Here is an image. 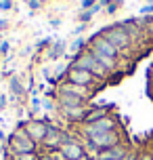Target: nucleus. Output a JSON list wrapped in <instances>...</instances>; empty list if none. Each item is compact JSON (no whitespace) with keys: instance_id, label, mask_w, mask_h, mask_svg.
Returning a JSON list of instances; mask_svg holds the SVG:
<instances>
[{"instance_id":"1","label":"nucleus","mask_w":153,"mask_h":160,"mask_svg":"<svg viewBox=\"0 0 153 160\" xmlns=\"http://www.w3.org/2000/svg\"><path fill=\"white\" fill-rule=\"evenodd\" d=\"M101 36H103L113 48H118V51H124V48L130 44V38H132L130 30L126 28V25H122V23L111 25V28H105Z\"/></svg>"},{"instance_id":"2","label":"nucleus","mask_w":153,"mask_h":160,"mask_svg":"<svg viewBox=\"0 0 153 160\" xmlns=\"http://www.w3.org/2000/svg\"><path fill=\"white\" fill-rule=\"evenodd\" d=\"M73 65H78V68H82V70H88L95 78H107V74H109L105 68H101V65L97 63V59L90 55V53L76 55V57H73Z\"/></svg>"},{"instance_id":"3","label":"nucleus","mask_w":153,"mask_h":160,"mask_svg":"<svg viewBox=\"0 0 153 160\" xmlns=\"http://www.w3.org/2000/svg\"><path fill=\"white\" fill-rule=\"evenodd\" d=\"M8 143H11V148H13L15 156H21V154H34V150H36V141H32L25 133H13L11 139H8Z\"/></svg>"},{"instance_id":"4","label":"nucleus","mask_w":153,"mask_h":160,"mask_svg":"<svg viewBox=\"0 0 153 160\" xmlns=\"http://www.w3.org/2000/svg\"><path fill=\"white\" fill-rule=\"evenodd\" d=\"M90 145V150H95V152H101V150H107V148H113V145L120 143V137L115 131H107V133H101L97 137H90L86 139Z\"/></svg>"},{"instance_id":"5","label":"nucleus","mask_w":153,"mask_h":160,"mask_svg":"<svg viewBox=\"0 0 153 160\" xmlns=\"http://www.w3.org/2000/svg\"><path fill=\"white\" fill-rule=\"evenodd\" d=\"M65 78H67V82L78 84V87H90L92 80H95V76H92L88 70H82V68H78V65H72Z\"/></svg>"},{"instance_id":"6","label":"nucleus","mask_w":153,"mask_h":160,"mask_svg":"<svg viewBox=\"0 0 153 160\" xmlns=\"http://www.w3.org/2000/svg\"><path fill=\"white\" fill-rule=\"evenodd\" d=\"M113 127H115V122H113V118H111V116H107V118L99 120V122H92V124H84V128H82V133L86 135V139H90V137H97V135H101V133L113 131Z\"/></svg>"},{"instance_id":"7","label":"nucleus","mask_w":153,"mask_h":160,"mask_svg":"<svg viewBox=\"0 0 153 160\" xmlns=\"http://www.w3.org/2000/svg\"><path fill=\"white\" fill-rule=\"evenodd\" d=\"M46 133H49V122L44 120H32L30 124H25V135L32 141H44Z\"/></svg>"},{"instance_id":"8","label":"nucleus","mask_w":153,"mask_h":160,"mask_svg":"<svg viewBox=\"0 0 153 160\" xmlns=\"http://www.w3.org/2000/svg\"><path fill=\"white\" fill-rule=\"evenodd\" d=\"M90 51H92V53L107 55V57H113V59H118V55H120V51H118V48H113L111 44H109L103 36H99V34L90 40Z\"/></svg>"},{"instance_id":"9","label":"nucleus","mask_w":153,"mask_h":160,"mask_svg":"<svg viewBox=\"0 0 153 160\" xmlns=\"http://www.w3.org/2000/svg\"><path fill=\"white\" fill-rule=\"evenodd\" d=\"M61 154H63V158H65V160H80L86 152H84L82 143L73 141V139H67V141L61 145Z\"/></svg>"},{"instance_id":"10","label":"nucleus","mask_w":153,"mask_h":160,"mask_svg":"<svg viewBox=\"0 0 153 160\" xmlns=\"http://www.w3.org/2000/svg\"><path fill=\"white\" fill-rule=\"evenodd\" d=\"M126 154H128V148L118 143V145H113V148H107V150L97 152V160H122Z\"/></svg>"},{"instance_id":"11","label":"nucleus","mask_w":153,"mask_h":160,"mask_svg":"<svg viewBox=\"0 0 153 160\" xmlns=\"http://www.w3.org/2000/svg\"><path fill=\"white\" fill-rule=\"evenodd\" d=\"M59 103H61V108H80V105H84V99L72 95L67 91H61L59 93Z\"/></svg>"},{"instance_id":"12","label":"nucleus","mask_w":153,"mask_h":160,"mask_svg":"<svg viewBox=\"0 0 153 160\" xmlns=\"http://www.w3.org/2000/svg\"><path fill=\"white\" fill-rule=\"evenodd\" d=\"M61 112H63V116H67L69 120H80V122H84L88 110H84V105H80V108H61Z\"/></svg>"},{"instance_id":"13","label":"nucleus","mask_w":153,"mask_h":160,"mask_svg":"<svg viewBox=\"0 0 153 160\" xmlns=\"http://www.w3.org/2000/svg\"><path fill=\"white\" fill-rule=\"evenodd\" d=\"M65 48H67V40H65V38L55 40V42H53V47L49 48V59H50V61L59 59V57L65 53Z\"/></svg>"},{"instance_id":"14","label":"nucleus","mask_w":153,"mask_h":160,"mask_svg":"<svg viewBox=\"0 0 153 160\" xmlns=\"http://www.w3.org/2000/svg\"><path fill=\"white\" fill-rule=\"evenodd\" d=\"M8 88H11L13 97H17V99H21V97L27 93V91L23 88V84L19 82V78H11V80H8Z\"/></svg>"},{"instance_id":"15","label":"nucleus","mask_w":153,"mask_h":160,"mask_svg":"<svg viewBox=\"0 0 153 160\" xmlns=\"http://www.w3.org/2000/svg\"><path fill=\"white\" fill-rule=\"evenodd\" d=\"M86 47V40L82 38V36H78V38L73 40L72 44H69V53H72V57H76V55H80V51Z\"/></svg>"},{"instance_id":"16","label":"nucleus","mask_w":153,"mask_h":160,"mask_svg":"<svg viewBox=\"0 0 153 160\" xmlns=\"http://www.w3.org/2000/svg\"><path fill=\"white\" fill-rule=\"evenodd\" d=\"M97 2H99V0H82V11H90Z\"/></svg>"},{"instance_id":"17","label":"nucleus","mask_w":153,"mask_h":160,"mask_svg":"<svg viewBox=\"0 0 153 160\" xmlns=\"http://www.w3.org/2000/svg\"><path fill=\"white\" fill-rule=\"evenodd\" d=\"M141 15H153V2H151V4L141 7Z\"/></svg>"},{"instance_id":"18","label":"nucleus","mask_w":153,"mask_h":160,"mask_svg":"<svg viewBox=\"0 0 153 160\" xmlns=\"http://www.w3.org/2000/svg\"><path fill=\"white\" fill-rule=\"evenodd\" d=\"M11 8H13L11 0H0V11H11Z\"/></svg>"},{"instance_id":"19","label":"nucleus","mask_w":153,"mask_h":160,"mask_svg":"<svg viewBox=\"0 0 153 160\" xmlns=\"http://www.w3.org/2000/svg\"><path fill=\"white\" fill-rule=\"evenodd\" d=\"M40 4H42L40 0H27V7L32 8V11H38V8H40Z\"/></svg>"},{"instance_id":"20","label":"nucleus","mask_w":153,"mask_h":160,"mask_svg":"<svg viewBox=\"0 0 153 160\" xmlns=\"http://www.w3.org/2000/svg\"><path fill=\"white\" fill-rule=\"evenodd\" d=\"M53 42H55V40H53V38H50V36H49V38H42L40 42L36 44V47H38V48H42V47H46V44H53Z\"/></svg>"},{"instance_id":"21","label":"nucleus","mask_w":153,"mask_h":160,"mask_svg":"<svg viewBox=\"0 0 153 160\" xmlns=\"http://www.w3.org/2000/svg\"><path fill=\"white\" fill-rule=\"evenodd\" d=\"M8 51H11V42H2V47H0V55H8Z\"/></svg>"},{"instance_id":"22","label":"nucleus","mask_w":153,"mask_h":160,"mask_svg":"<svg viewBox=\"0 0 153 160\" xmlns=\"http://www.w3.org/2000/svg\"><path fill=\"white\" fill-rule=\"evenodd\" d=\"M32 110H34V112H40V101H38L36 97L32 99Z\"/></svg>"},{"instance_id":"23","label":"nucleus","mask_w":153,"mask_h":160,"mask_svg":"<svg viewBox=\"0 0 153 160\" xmlns=\"http://www.w3.org/2000/svg\"><path fill=\"white\" fill-rule=\"evenodd\" d=\"M118 8H120V2H113V4H109V7H107V13H115Z\"/></svg>"},{"instance_id":"24","label":"nucleus","mask_w":153,"mask_h":160,"mask_svg":"<svg viewBox=\"0 0 153 160\" xmlns=\"http://www.w3.org/2000/svg\"><path fill=\"white\" fill-rule=\"evenodd\" d=\"M4 108H7V95H2V93H0V112H2Z\"/></svg>"},{"instance_id":"25","label":"nucleus","mask_w":153,"mask_h":160,"mask_svg":"<svg viewBox=\"0 0 153 160\" xmlns=\"http://www.w3.org/2000/svg\"><path fill=\"white\" fill-rule=\"evenodd\" d=\"M122 160H138V154H130V152H128Z\"/></svg>"},{"instance_id":"26","label":"nucleus","mask_w":153,"mask_h":160,"mask_svg":"<svg viewBox=\"0 0 153 160\" xmlns=\"http://www.w3.org/2000/svg\"><path fill=\"white\" fill-rule=\"evenodd\" d=\"M99 4H101L103 8H107L109 4H113V0H99Z\"/></svg>"},{"instance_id":"27","label":"nucleus","mask_w":153,"mask_h":160,"mask_svg":"<svg viewBox=\"0 0 153 160\" xmlns=\"http://www.w3.org/2000/svg\"><path fill=\"white\" fill-rule=\"evenodd\" d=\"M84 30H86V23H80L76 30H73V34H80V32H84Z\"/></svg>"},{"instance_id":"28","label":"nucleus","mask_w":153,"mask_h":160,"mask_svg":"<svg viewBox=\"0 0 153 160\" xmlns=\"http://www.w3.org/2000/svg\"><path fill=\"white\" fill-rule=\"evenodd\" d=\"M138 160H153L151 154H138Z\"/></svg>"},{"instance_id":"29","label":"nucleus","mask_w":153,"mask_h":160,"mask_svg":"<svg viewBox=\"0 0 153 160\" xmlns=\"http://www.w3.org/2000/svg\"><path fill=\"white\" fill-rule=\"evenodd\" d=\"M50 25H53V28H59V25H61V19H50Z\"/></svg>"},{"instance_id":"30","label":"nucleus","mask_w":153,"mask_h":160,"mask_svg":"<svg viewBox=\"0 0 153 160\" xmlns=\"http://www.w3.org/2000/svg\"><path fill=\"white\" fill-rule=\"evenodd\" d=\"M7 25H8V21H7V19H0V30H4Z\"/></svg>"},{"instance_id":"31","label":"nucleus","mask_w":153,"mask_h":160,"mask_svg":"<svg viewBox=\"0 0 153 160\" xmlns=\"http://www.w3.org/2000/svg\"><path fill=\"white\" fill-rule=\"evenodd\" d=\"M2 141H4V131L0 128V143H2Z\"/></svg>"},{"instance_id":"32","label":"nucleus","mask_w":153,"mask_h":160,"mask_svg":"<svg viewBox=\"0 0 153 160\" xmlns=\"http://www.w3.org/2000/svg\"><path fill=\"white\" fill-rule=\"evenodd\" d=\"M2 42H4V40H2V38H0V47H2Z\"/></svg>"},{"instance_id":"33","label":"nucleus","mask_w":153,"mask_h":160,"mask_svg":"<svg viewBox=\"0 0 153 160\" xmlns=\"http://www.w3.org/2000/svg\"><path fill=\"white\" fill-rule=\"evenodd\" d=\"M40 2H46V0H40Z\"/></svg>"},{"instance_id":"34","label":"nucleus","mask_w":153,"mask_h":160,"mask_svg":"<svg viewBox=\"0 0 153 160\" xmlns=\"http://www.w3.org/2000/svg\"><path fill=\"white\" fill-rule=\"evenodd\" d=\"M11 2H13V0H11Z\"/></svg>"}]
</instances>
